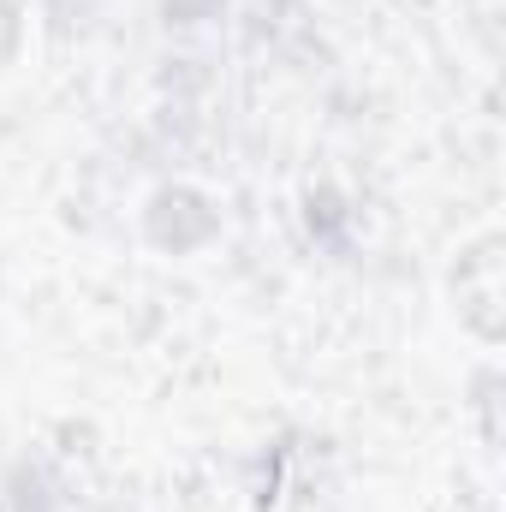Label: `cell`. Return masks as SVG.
Returning <instances> with one entry per match:
<instances>
[{"label": "cell", "mask_w": 506, "mask_h": 512, "mask_svg": "<svg viewBox=\"0 0 506 512\" xmlns=\"http://www.w3.org/2000/svg\"><path fill=\"white\" fill-rule=\"evenodd\" d=\"M12 54H18V6L0 0V72L12 66Z\"/></svg>", "instance_id": "obj_2"}, {"label": "cell", "mask_w": 506, "mask_h": 512, "mask_svg": "<svg viewBox=\"0 0 506 512\" xmlns=\"http://www.w3.org/2000/svg\"><path fill=\"white\" fill-rule=\"evenodd\" d=\"M453 298H459V316H465V328L477 340L501 334V233H483L477 245L459 251Z\"/></svg>", "instance_id": "obj_1"}]
</instances>
